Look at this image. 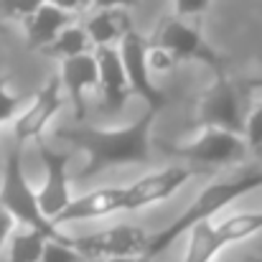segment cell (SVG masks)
Here are the masks:
<instances>
[{"label": "cell", "mask_w": 262, "mask_h": 262, "mask_svg": "<svg viewBox=\"0 0 262 262\" xmlns=\"http://www.w3.org/2000/svg\"><path fill=\"white\" fill-rule=\"evenodd\" d=\"M153 110H145L135 122L125 127H61L56 130V138L69 143L72 148L84 150L87 161L84 168L77 173V181H87L92 176L102 173L112 166H127V163H148L150 161V130L156 122Z\"/></svg>", "instance_id": "1"}, {"label": "cell", "mask_w": 262, "mask_h": 262, "mask_svg": "<svg viewBox=\"0 0 262 262\" xmlns=\"http://www.w3.org/2000/svg\"><path fill=\"white\" fill-rule=\"evenodd\" d=\"M255 188H262V171H245V173L237 176V178H224V181H216V183L204 186L201 193L191 201V206L178 219H173L166 229H161L158 234H153L148 239L145 260H153V257L163 255L178 237L188 234L201 222H211L222 209H227L237 199L252 193Z\"/></svg>", "instance_id": "2"}, {"label": "cell", "mask_w": 262, "mask_h": 262, "mask_svg": "<svg viewBox=\"0 0 262 262\" xmlns=\"http://www.w3.org/2000/svg\"><path fill=\"white\" fill-rule=\"evenodd\" d=\"M0 209L8 211L13 216V222L18 227L26 229H36L41 232L49 242H61L69 245V234H64L59 227H54L38 209V199H36V188L28 183L26 171H23V148L13 143V148H8V153L3 156V166H0Z\"/></svg>", "instance_id": "3"}, {"label": "cell", "mask_w": 262, "mask_h": 262, "mask_svg": "<svg viewBox=\"0 0 262 262\" xmlns=\"http://www.w3.org/2000/svg\"><path fill=\"white\" fill-rule=\"evenodd\" d=\"M158 148L168 156H176V158H183V161L193 163V166H204L206 171L237 166L247 158V150H250L245 135L219 130V127H201V133L188 143L158 140Z\"/></svg>", "instance_id": "4"}, {"label": "cell", "mask_w": 262, "mask_h": 262, "mask_svg": "<svg viewBox=\"0 0 262 262\" xmlns=\"http://www.w3.org/2000/svg\"><path fill=\"white\" fill-rule=\"evenodd\" d=\"M150 46L163 49L166 54L173 56V61H199L204 67L211 69V74H227V59L204 38L201 28H196L193 23H186L183 18L166 15L158 28L153 31V36L148 38Z\"/></svg>", "instance_id": "5"}, {"label": "cell", "mask_w": 262, "mask_h": 262, "mask_svg": "<svg viewBox=\"0 0 262 262\" xmlns=\"http://www.w3.org/2000/svg\"><path fill=\"white\" fill-rule=\"evenodd\" d=\"M148 234L145 229L135 224H115L92 234L72 237L69 247L77 250L87 262L117 260V257H145L148 250Z\"/></svg>", "instance_id": "6"}, {"label": "cell", "mask_w": 262, "mask_h": 262, "mask_svg": "<svg viewBox=\"0 0 262 262\" xmlns=\"http://www.w3.org/2000/svg\"><path fill=\"white\" fill-rule=\"evenodd\" d=\"M242 89L227 74H216L209 89L196 102V120L201 127H219L237 135H245V115H242Z\"/></svg>", "instance_id": "7"}, {"label": "cell", "mask_w": 262, "mask_h": 262, "mask_svg": "<svg viewBox=\"0 0 262 262\" xmlns=\"http://www.w3.org/2000/svg\"><path fill=\"white\" fill-rule=\"evenodd\" d=\"M61 107H64V87H61L59 74L54 72L43 82V87L36 92L31 104L23 107L18 112V117L10 122L13 125V143L20 145V148L26 143H41L46 127L61 112Z\"/></svg>", "instance_id": "8"}, {"label": "cell", "mask_w": 262, "mask_h": 262, "mask_svg": "<svg viewBox=\"0 0 262 262\" xmlns=\"http://www.w3.org/2000/svg\"><path fill=\"white\" fill-rule=\"evenodd\" d=\"M38 156H41V163H43V183L36 191V199H38L41 214L54 224V219L72 201V191H69V161H72V153L59 150V148L49 145L46 140H41L38 143Z\"/></svg>", "instance_id": "9"}, {"label": "cell", "mask_w": 262, "mask_h": 262, "mask_svg": "<svg viewBox=\"0 0 262 262\" xmlns=\"http://www.w3.org/2000/svg\"><path fill=\"white\" fill-rule=\"evenodd\" d=\"M206 173H209L206 168H183V166L176 168L173 166V168H163V171H156V173L140 176L138 181L122 186L125 188L122 211H138V209H145V206H153V204H163L183 183Z\"/></svg>", "instance_id": "10"}, {"label": "cell", "mask_w": 262, "mask_h": 262, "mask_svg": "<svg viewBox=\"0 0 262 262\" xmlns=\"http://www.w3.org/2000/svg\"><path fill=\"white\" fill-rule=\"evenodd\" d=\"M120 59H122V67H125V74H127V84L130 92L138 94L148 110L153 112H161L166 110L168 99L166 94L158 89V84L150 79V72H148V38L138 31H133L120 46Z\"/></svg>", "instance_id": "11"}, {"label": "cell", "mask_w": 262, "mask_h": 262, "mask_svg": "<svg viewBox=\"0 0 262 262\" xmlns=\"http://www.w3.org/2000/svg\"><path fill=\"white\" fill-rule=\"evenodd\" d=\"M92 54L97 61V74H99L97 87L102 92V110L110 115H117L133 97L120 51L117 49H94Z\"/></svg>", "instance_id": "12"}, {"label": "cell", "mask_w": 262, "mask_h": 262, "mask_svg": "<svg viewBox=\"0 0 262 262\" xmlns=\"http://www.w3.org/2000/svg\"><path fill=\"white\" fill-rule=\"evenodd\" d=\"M122 201H125V188L122 186H102V188H92L87 193L77 196L69 201V206L54 219V227H67L74 222H87V219H102L110 216L115 211H122Z\"/></svg>", "instance_id": "13"}, {"label": "cell", "mask_w": 262, "mask_h": 262, "mask_svg": "<svg viewBox=\"0 0 262 262\" xmlns=\"http://www.w3.org/2000/svg\"><path fill=\"white\" fill-rule=\"evenodd\" d=\"M82 26L94 49H117V43H122L135 31V23L127 8L94 10Z\"/></svg>", "instance_id": "14"}, {"label": "cell", "mask_w": 262, "mask_h": 262, "mask_svg": "<svg viewBox=\"0 0 262 262\" xmlns=\"http://www.w3.org/2000/svg\"><path fill=\"white\" fill-rule=\"evenodd\" d=\"M59 79H61V87L69 92L72 102H74V115L79 122H84L87 117V99H84V92L89 87H97V61H94V54H82L77 59H67L61 61V72H59Z\"/></svg>", "instance_id": "15"}, {"label": "cell", "mask_w": 262, "mask_h": 262, "mask_svg": "<svg viewBox=\"0 0 262 262\" xmlns=\"http://www.w3.org/2000/svg\"><path fill=\"white\" fill-rule=\"evenodd\" d=\"M74 23H77V15L64 13V10H59V8L43 3L28 20H23L26 43H28L31 51H46V49L56 41V36H59L64 28L74 26Z\"/></svg>", "instance_id": "16"}, {"label": "cell", "mask_w": 262, "mask_h": 262, "mask_svg": "<svg viewBox=\"0 0 262 262\" xmlns=\"http://www.w3.org/2000/svg\"><path fill=\"white\" fill-rule=\"evenodd\" d=\"M227 245L214 229V222H201L188 232V245H186V257L183 262H211Z\"/></svg>", "instance_id": "17"}, {"label": "cell", "mask_w": 262, "mask_h": 262, "mask_svg": "<svg viewBox=\"0 0 262 262\" xmlns=\"http://www.w3.org/2000/svg\"><path fill=\"white\" fill-rule=\"evenodd\" d=\"M49 239L36 232V229H26V227H15V232L8 239V260L5 262H41V255L46 250Z\"/></svg>", "instance_id": "18"}, {"label": "cell", "mask_w": 262, "mask_h": 262, "mask_svg": "<svg viewBox=\"0 0 262 262\" xmlns=\"http://www.w3.org/2000/svg\"><path fill=\"white\" fill-rule=\"evenodd\" d=\"M214 229H216V234L222 237L224 245H234V242L250 239L257 232H262V211H239V214H232V216L216 222Z\"/></svg>", "instance_id": "19"}, {"label": "cell", "mask_w": 262, "mask_h": 262, "mask_svg": "<svg viewBox=\"0 0 262 262\" xmlns=\"http://www.w3.org/2000/svg\"><path fill=\"white\" fill-rule=\"evenodd\" d=\"M89 49H92V41H89L84 26L74 23V26L64 28V31L56 36V41H54L43 54L51 56V59L67 61V59H77V56H82V54H89Z\"/></svg>", "instance_id": "20"}, {"label": "cell", "mask_w": 262, "mask_h": 262, "mask_svg": "<svg viewBox=\"0 0 262 262\" xmlns=\"http://www.w3.org/2000/svg\"><path fill=\"white\" fill-rule=\"evenodd\" d=\"M46 0H0V20L3 18H15V20H28Z\"/></svg>", "instance_id": "21"}, {"label": "cell", "mask_w": 262, "mask_h": 262, "mask_svg": "<svg viewBox=\"0 0 262 262\" xmlns=\"http://www.w3.org/2000/svg\"><path fill=\"white\" fill-rule=\"evenodd\" d=\"M20 112V94L10 92L5 77L0 74V127L3 125H10Z\"/></svg>", "instance_id": "22"}, {"label": "cell", "mask_w": 262, "mask_h": 262, "mask_svg": "<svg viewBox=\"0 0 262 262\" xmlns=\"http://www.w3.org/2000/svg\"><path fill=\"white\" fill-rule=\"evenodd\" d=\"M245 140H247V148L262 153V102L250 112V117L245 120Z\"/></svg>", "instance_id": "23"}, {"label": "cell", "mask_w": 262, "mask_h": 262, "mask_svg": "<svg viewBox=\"0 0 262 262\" xmlns=\"http://www.w3.org/2000/svg\"><path fill=\"white\" fill-rule=\"evenodd\" d=\"M41 262H87L77 250H72L69 245H61V242H49Z\"/></svg>", "instance_id": "24"}, {"label": "cell", "mask_w": 262, "mask_h": 262, "mask_svg": "<svg viewBox=\"0 0 262 262\" xmlns=\"http://www.w3.org/2000/svg\"><path fill=\"white\" fill-rule=\"evenodd\" d=\"M176 69V61L171 54H166L163 49H156L148 43V72H158V74H171Z\"/></svg>", "instance_id": "25"}, {"label": "cell", "mask_w": 262, "mask_h": 262, "mask_svg": "<svg viewBox=\"0 0 262 262\" xmlns=\"http://www.w3.org/2000/svg\"><path fill=\"white\" fill-rule=\"evenodd\" d=\"M209 3L211 0H173L176 5V18H201L204 13H206V8H209Z\"/></svg>", "instance_id": "26"}, {"label": "cell", "mask_w": 262, "mask_h": 262, "mask_svg": "<svg viewBox=\"0 0 262 262\" xmlns=\"http://www.w3.org/2000/svg\"><path fill=\"white\" fill-rule=\"evenodd\" d=\"M46 3L54 5V8H59V10H64V13H72V15L87 10L89 5H92V0H46Z\"/></svg>", "instance_id": "27"}, {"label": "cell", "mask_w": 262, "mask_h": 262, "mask_svg": "<svg viewBox=\"0 0 262 262\" xmlns=\"http://www.w3.org/2000/svg\"><path fill=\"white\" fill-rule=\"evenodd\" d=\"M15 227H18V224L13 222V216L0 209V250L8 245V239H10V234L15 232Z\"/></svg>", "instance_id": "28"}, {"label": "cell", "mask_w": 262, "mask_h": 262, "mask_svg": "<svg viewBox=\"0 0 262 262\" xmlns=\"http://www.w3.org/2000/svg\"><path fill=\"white\" fill-rule=\"evenodd\" d=\"M92 5H94V10H104V8H133V5H138V0H92Z\"/></svg>", "instance_id": "29"}, {"label": "cell", "mask_w": 262, "mask_h": 262, "mask_svg": "<svg viewBox=\"0 0 262 262\" xmlns=\"http://www.w3.org/2000/svg\"><path fill=\"white\" fill-rule=\"evenodd\" d=\"M262 87V77H252V79H245L239 89H242V94H250L252 89H260Z\"/></svg>", "instance_id": "30"}, {"label": "cell", "mask_w": 262, "mask_h": 262, "mask_svg": "<svg viewBox=\"0 0 262 262\" xmlns=\"http://www.w3.org/2000/svg\"><path fill=\"white\" fill-rule=\"evenodd\" d=\"M99 262H150L145 257H117V260H99Z\"/></svg>", "instance_id": "31"}, {"label": "cell", "mask_w": 262, "mask_h": 262, "mask_svg": "<svg viewBox=\"0 0 262 262\" xmlns=\"http://www.w3.org/2000/svg\"><path fill=\"white\" fill-rule=\"evenodd\" d=\"M234 262H262V257H242V260H234Z\"/></svg>", "instance_id": "32"}, {"label": "cell", "mask_w": 262, "mask_h": 262, "mask_svg": "<svg viewBox=\"0 0 262 262\" xmlns=\"http://www.w3.org/2000/svg\"><path fill=\"white\" fill-rule=\"evenodd\" d=\"M3 31H5V26H3V20H0V33H3Z\"/></svg>", "instance_id": "33"}, {"label": "cell", "mask_w": 262, "mask_h": 262, "mask_svg": "<svg viewBox=\"0 0 262 262\" xmlns=\"http://www.w3.org/2000/svg\"><path fill=\"white\" fill-rule=\"evenodd\" d=\"M0 166H3V153H0Z\"/></svg>", "instance_id": "34"}]
</instances>
